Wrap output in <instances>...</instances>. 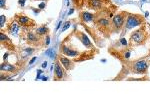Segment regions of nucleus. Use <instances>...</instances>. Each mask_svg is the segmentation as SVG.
<instances>
[{"label": "nucleus", "instance_id": "ddd939ff", "mask_svg": "<svg viewBox=\"0 0 150 100\" xmlns=\"http://www.w3.org/2000/svg\"><path fill=\"white\" fill-rule=\"evenodd\" d=\"M76 35H77V37H78L79 40H80L81 42L84 44V46H86V47H88V48H92V47H93L92 43H91V41L89 40V38L86 36V34H85V33L78 31V32L76 33Z\"/></svg>", "mask_w": 150, "mask_h": 100}, {"label": "nucleus", "instance_id": "9b49d317", "mask_svg": "<svg viewBox=\"0 0 150 100\" xmlns=\"http://www.w3.org/2000/svg\"><path fill=\"white\" fill-rule=\"evenodd\" d=\"M61 52H62V54H64L66 56H70V57H76V56L80 55L78 50H74L64 44L61 45Z\"/></svg>", "mask_w": 150, "mask_h": 100}, {"label": "nucleus", "instance_id": "4468645a", "mask_svg": "<svg viewBox=\"0 0 150 100\" xmlns=\"http://www.w3.org/2000/svg\"><path fill=\"white\" fill-rule=\"evenodd\" d=\"M59 61L62 64V66H63L66 70L73 69V67H74L73 61H72V60H70L69 58L62 57V56H60V57H59Z\"/></svg>", "mask_w": 150, "mask_h": 100}, {"label": "nucleus", "instance_id": "5701e85b", "mask_svg": "<svg viewBox=\"0 0 150 100\" xmlns=\"http://www.w3.org/2000/svg\"><path fill=\"white\" fill-rule=\"evenodd\" d=\"M5 2L6 0H0V6H1V8H5Z\"/></svg>", "mask_w": 150, "mask_h": 100}, {"label": "nucleus", "instance_id": "bb28decb", "mask_svg": "<svg viewBox=\"0 0 150 100\" xmlns=\"http://www.w3.org/2000/svg\"><path fill=\"white\" fill-rule=\"evenodd\" d=\"M35 60H36V57H33L32 59L30 60V62H29V64H32V63H34Z\"/></svg>", "mask_w": 150, "mask_h": 100}, {"label": "nucleus", "instance_id": "f257e3e1", "mask_svg": "<svg viewBox=\"0 0 150 100\" xmlns=\"http://www.w3.org/2000/svg\"><path fill=\"white\" fill-rule=\"evenodd\" d=\"M146 38H147V33H146V31H145V28L141 27L131 34L130 39H129V45L130 46L141 45L145 42Z\"/></svg>", "mask_w": 150, "mask_h": 100}, {"label": "nucleus", "instance_id": "473e14b6", "mask_svg": "<svg viewBox=\"0 0 150 100\" xmlns=\"http://www.w3.org/2000/svg\"><path fill=\"white\" fill-rule=\"evenodd\" d=\"M41 79H42V80H47V77H41Z\"/></svg>", "mask_w": 150, "mask_h": 100}, {"label": "nucleus", "instance_id": "f03ea898", "mask_svg": "<svg viewBox=\"0 0 150 100\" xmlns=\"http://www.w3.org/2000/svg\"><path fill=\"white\" fill-rule=\"evenodd\" d=\"M144 22V18L139 14H128L125 22V29H131L133 27L141 25Z\"/></svg>", "mask_w": 150, "mask_h": 100}, {"label": "nucleus", "instance_id": "c756f323", "mask_svg": "<svg viewBox=\"0 0 150 100\" xmlns=\"http://www.w3.org/2000/svg\"><path fill=\"white\" fill-rule=\"evenodd\" d=\"M8 55H9V53H5V54H4V57H3V59L5 60L7 57H8Z\"/></svg>", "mask_w": 150, "mask_h": 100}, {"label": "nucleus", "instance_id": "39448f33", "mask_svg": "<svg viewBox=\"0 0 150 100\" xmlns=\"http://www.w3.org/2000/svg\"><path fill=\"white\" fill-rule=\"evenodd\" d=\"M125 12H119L118 14L113 17L112 19V30L113 31H119L125 24V19H126V16H124Z\"/></svg>", "mask_w": 150, "mask_h": 100}, {"label": "nucleus", "instance_id": "cd10ccee", "mask_svg": "<svg viewBox=\"0 0 150 100\" xmlns=\"http://www.w3.org/2000/svg\"><path fill=\"white\" fill-rule=\"evenodd\" d=\"M46 66H47V62H46V61L43 62V63H42V68H45Z\"/></svg>", "mask_w": 150, "mask_h": 100}, {"label": "nucleus", "instance_id": "2f4dec72", "mask_svg": "<svg viewBox=\"0 0 150 100\" xmlns=\"http://www.w3.org/2000/svg\"><path fill=\"white\" fill-rule=\"evenodd\" d=\"M73 11H74L73 9H71V10H70V11L68 12V13H69V15H70V14H72V13H73Z\"/></svg>", "mask_w": 150, "mask_h": 100}, {"label": "nucleus", "instance_id": "c85d7f7f", "mask_svg": "<svg viewBox=\"0 0 150 100\" xmlns=\"http://www.w3.org/2000/svg\"><path fill=\"white\" fill-rule=\"evenodd\" d=\"M19 3H20L21 5H24V3H25V0H19Z\"/></svg>", "mask_w": 150, "mask_h": 100}, {"label": "nucleus", "instance_id": "7ed1b4c3", "mask_svg": "<svg viewBox=\"0 0 150 100\" xmlns=\"http://www.w3.org/2000/svg\"><path fill=\"white\" fill-rule=\"evenodd\" d=\"M15 20L17 21V22L20 24V26L24 29H31L33 27H35L36 26V22L33 19L29 18L26 15H24V14H21V13H18L15 15Z\"/></svg>", "mask_w": 150, "mask_h": 100}, {"label": "nucleus", "instance_id": "7c9ffc66", "mask_svg": "<svg viewBox=\"0 0 150 100\" xmlns=\"http://www.w3.org/2000/svg\"><path fill=\"white\" fill-rule=\"evenodd\" d=\"M61 24H62V22H59V24H58L57 27H56V30H58V29H59V27H60V25H61Z\"/></svg>", "mask_w": 150, "mask_h": 100}, {"label": "nucleus", "instance_id": "6e6552de", "mask_svg": "<svg viewBox=\"0 0 150 100\" xmlns=\"http://www.w3.org/2000/svg\"><path fill=\"white\" fill-rule=\"evenodd\" d=\"M0 43H1L2 46L6 47L8 50H10V51L15 50V45L13 44L12 40H10V38L3 32H0Z\"/></svg>", "mask_w": 150, "mask_h": 100}, {"label": "nucleus", "instance_id": "a211bd4d", "mask_svg": "<svg viewBox=\"0 0 150 100\" xmlns=\"http://www.w3.org/2000/svg\"><path fill=\"white\" fill-rule=\"evenodd\" d=\"M84 2H85V0H73V4L75 5V7H78V8H80L83 5Z\"/></svg>", "mask_w": 150, "mask_h": 100}, {"label": "nucleus", "instance_id": "0eeeda50", "mask_svg": "<svg viewBox=\"0 0 150 100\" xmlns=\"http://www.w3.org/2000/svg\"><path fill=\"white\" fill-rule=\"evenodd\" d=\"M148 68V62L145 60H137L132 62V71L136 74H144Z\"/></svg>", "mask_w": 150, "mask_h": 100}, {"label": "nucleus", "instance_id": "393cba45", "mask_svg": "<svg viewBox=\"0 0 150 100\" xmlns=\"http://www.w3.org/2000/svg\"><path fill=\"white\" fill-rule=\"evenodd\" d=\"M42 70H38V71H37V79H38V78H39L40 77V75L41 74H42Z\"/></svg>", "mask_w": 150, "mask_h": 100}, {"label": "nucleus", "instance_id": "9d476101", "mask_svg": "<svg viewBox=\"0 0 150 100\" xmlns=\"http://www.w3.org/2000/svg\"><path fill=\"white\" fill-rule=\"evenodd\" d=\"M65 71L62 67V65L60 64V61H57L54 65V77L55 80H61L65 77Z\"/></svg>", "mask_w": 150, "mask_h": 100}, {"label": "nucleus", "instance_id": "4be33fe9", "mask_svg": "<svg viewBox=\"0 0 150 100\" xmlns=\"http://www.w3.org/2000/svg\"><path fill=\"white\" fill-rule=\"evenodd\" d=\"M120 43H121L123 46H126L128 44L127 41H126V39H125V38H121V39H120Z\"/></svg>", "mask_w": 150, "mask_h": 100}, {"label": "nucleus", "instance_id": "f8f14e48", "mask_svg": "<svg viewBox=\"0 0 150 100\" xmlns=\"http://www.w3.org/2000/svg\"><path fill=\"white\" fill-rule=\"evenodd\" d=\"M86 5L88 6L89 9H92V10H98V9L102 8L103 1L102 0H87Z\"/></svg>", "mask_w": 150, "mask_h": 100}, {"label": "nucleus", "instance_id": "20e7f679", "mask_svg": "<svg viewBox=\"0 0 150 100\" xmlns=\"http://www.w3.org/2000/svg\"><path fill=\"white\" fill-rule=\"evenodd\" d=\"M95 25L99 31L105 34L106 32H110L112 30V22H110L109 19L105 17H99L95 18Z\"/></svg>", "mask_w": 150, "mask_h": 100}, {"label": "nucleus", "instance_id": "f3484780", "mask_svg": "<svg viewBox=\"0 0 150 100\" xmlns=\"http://www.w3.org/2000/svg\"><path fill=\"white\" fill-rule=\"evenodd\" d=\"M48 31H49V29H48L46 25H41L39 27L36 28L35 33L37 34V35H39L40 37H43V36H45V35H48Z\"/></svg>", "mask_w": 150, "mask_h": 100}, {"label": "nucleus", "instance_id": "aec40b11", "mask_svg": "<svg viewBox=\"0 0 150 100\" xmlns=\"http://www.w3.org/2000/svg\"><path fill=\"white\" fill-rule=\"evenodd\" d=\"M70 25H71V21H67V22L64 24L63 28H62V32H64V31L66 30L67 28H68V27H70Z\"/></svg>", "mask_w": 150, "mask_h": 100}, {"label": "nucleus", "instance_id": "6ab92c4d", "mask_svg": "<svg viewBox=\"0 0 150 100\" xmlns=\"http://www.w3.org/2000/svg\"><path fill=\"white\" fill-rule=\"evenodd\" d=\"M5 22H6V16L2 14V15L0 16V26H1V28L4 26V24H5Z\"/></svg>", "mask_w": 150, "mask_h": 100}, {"label": "nucleus", "instance_id": "a878e982", "mask_svg": "<svg viewBox=\"0 0 150 100\" xmlns=\"http://www.w3.org/2000/svg\"><path fill=\"white\" fill-rule=\"evenodd\" d=\"M44 7H45V3H44V2H42V3H41L40 5H39V8L40 9H43Z\"/></svg>", "mask_w": 150, "mask_h": 100}, {"label": "nucleus", "instance_id": "412c9836", "mask_svg": "<svg viewBox=\"0 0 150 100\" xmlns=\"http://www.w3.org/2000/svg\"><path fill=\"white\" fill-rule=\"evenodd\" d=\"M46 54H47V55H49L51 58H54V57H55V56H54L55 54H54V52H53V50H52V49H48V50L46 51Z\"/></svg>", "mask_w": 150, "mask_h": 100}, {"label": "nucleus", "instance_id": "2eb2a0df", "mask_svg": "<svg viewBox=\"0 0 150 100\" xmlns=\"http://www.w3.org/2000/svg\"><path fill=\"white\" fill-rule=\"evenodd\" d=\"M96 15L95 14H91L89 12L83 11L80 13V19L83 22H91V21H95Z\"/></svg>", "mask_w": 150, "mask_h": 100}, {"label": "nucleus", "instance_id": "72a5a7b5", "mask_svg": "<svg viewBox=\"0 0 150 100\" xmlns=\"http://www.w3.org/2000/svg\"><path fill=\"white\" fill-rule=\"evenodd\" d=\"M32 1H37V0H32ZM40 1H47V0H40Z\"/></svg>", "mask_w": 150, "mask_h": 100}, {"label": "nucleus", "instance_id": "b1692460", "mask_svg": "<svg viewBox=\"0 0 150 100\" xmlns=\"http://www.w3.org/2000/svg\"><path fill=\"white\" fill-rule=\"evenodd\" d=\"M49 44V36L46 35V38H45V45Z\"/></svg>", "mask_w": 150, "mask_h": 100}, {"label": "nucleus", "instance_id": "423d86ee", "mask_svg": "<svg viewBox=\"0 0 150 100\" xmlns=\"http://www.w3.org/2000/svg\"><path fill=\"white\" fill-rule=\"evenodd\" d=\"M24 39H25L26 43H28L29 45H32V46L40 45V42L42 41L39 35H37L36 33L32 32L30 30L24 32Z\"/></svg>", "mask_w": 150, "mask_h": 100}, {"label": "nucleus", "instance_id": "1a4fd4ad", "mask_svg": "<svg viewBox=\"0 0 150 100\" xmlns=\"http://www.w3.org/2000/svg\"><path fill=\"white\" fill-rule=\"evenodd\" d=\"M7 31L12 35H18V32L20 31V24L15 20V18L10 19L9 23L7 24Z\"/></svg>", "mask_w": 150, "mask_h": 100}, {"label": "nucleus", "instance_id": "dca6fc26", "mask_svg": "<svg viewBox=\"0 0 150 100\" xmlns=\"http://www.w3.org/2000/svg\"><path fill=\"white\" fill-rule=\"evenodd\" d=\"M1 71L3 72H15L17 70V67L15 65H12L10 63H5L3 62L1 64Z\"/></svg>", "mask_w": 150, "mask_h": 100}]
</instances>
